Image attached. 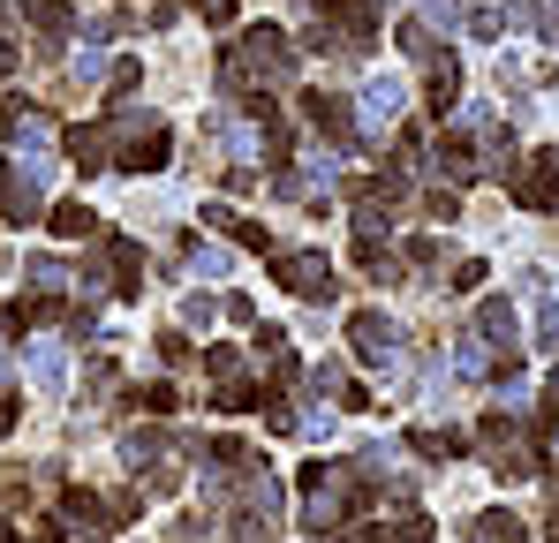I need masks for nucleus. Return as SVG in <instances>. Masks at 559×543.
<instances>
[{
  "label": "nucleus",
  "mask_w": 559,
  "mask_h": 543,
  "mask_svg": "<svg viewBox=\"0 0 559 543\" xmlns=\"http://www.w3.org/2000/svg\"><path fill=\"white\" fill-rule=\"evenodd\" d=\"M295 491H302V529L318 543L341 536V529L364 514V498H371V483L356 475V460H310V468L295 475Z\"/></svg>",
  "instance_id": "nucleus-1"
},
{
  "label": "nucleus",
  "mask_w": 559,
  "mask_h": 543,
  "mask_svg": "<svg viewBox=\"0 0 559 543\" xmlns=\"http://www.w3.org/2000/svg\"><path fill=\"white\" fill-rule=\"evenodd\" d=\"M476 340H484V355H491V377H514L522 370V317H514V302L507 294H484L476 302Z\"/></svg>",
  "instance_id": "nucleus-2"
},
{
  "label": "nucleus",
  "mask_w": 559,
  "mask_h": 543,
  "mask_svg": "<svg viewBox=\"0 0 559 543\" xmlns=\"http://www.w3.org/2000/svg\"><path fill=\"white\" fill-rule=\"evenodd\" d=\"M235 61L250 69V84H295V46H287V31H273V23H250L242 38H235Z\"/></svg>",
  "instance_id": "nucleus-3"
},
{
  "label": "nucleus",
  "mask_w": 559,
  "mask_h": 543,
  "mask_svg": "<svg viewBox=\"0 0 559 543\" xmlns=\"http://www.w3.org/2000/svg\"><path fill=\"white\" fill-rule=\"evenodd\" d=\"M273 279L295 294V302H318V310L341 294V279H333V257H325V250H273Z\"/></svg>",
  "instance_id": "nucleus-4"
},
{
  "label": "nucleus",
  "mask_w": 559,
  "mask_h": 543,
  "mask_svg": "<svg viewBox=\"0 0 559 543\" xmlns=\"http://www.w3.org/2000/svg\"><path fill=\"white\" fill-rule=\"evenodd\" d=\"M476 438H484V452H491V475H499V483H522V475H537V446H530V438L507 423V408H491Z\"/></svg>",
  "instance_id": "nucleus-5"
},
{
  "label": "nucleus",
  "mask_w": 559,
  "mask_h": 543,
  "mask_svg": "<svg viewBox=\"0 0 559 543\" xmlns=\"http://www.w3.org/2000/svg\"><path fill=\"white\" fill-rule=\"evenodd\" d=\"M507 196H514L522 212H552V204H559V144H537L530 159H514Z\"/></svg>",
  "instance_id": "nucleus-6"
},
{
  "label": "nucleus",
  "mask_w": 559,
  "mask_h": 543,
  "mask_svg": "<svg viewBox=\"0 0 559 543\" xmlns=\"http://www.w3.org/2000/svg\"><path fill=\"white\" fill-rule=\"evenodd\" d=\"M167 431H129V438H121V460H129V468H136V483H144V491H175V483H182V475H175V468H167Z\"/></svg>",
  "instance_id": "nucleus-7"
},
{
  "label": "nucleus",
  "mask_w": 559,
  "mask_h": 543,
  "mask_svg": "<svg viewBox=\"0 0 559 543\" xmlns=\"http://www.w3.org/2000/svg\"><path fill=\"white\" fill-rule=\"evenodd\" d=\"M348 348H356V362H393L401 355V325H393V317H385V310H356V317H348Z\"/></svg>",
  "instance_id": "nucleus-8"
},
{
  "label": "nucleus",
  "mask_w": 559,
  "mask_h": 543,
  "mask_svg": "<svg viewBox=\"0 0 559 543\" xmlns=\"http://www.w3.org/2000/svg\"><path fill=\"white\" fill-rule=\"evenodd\" d=\"M401 196H408V174H401V167H393V174H364V181H348V204L364 212L356 227H378V219H385V212H393Z\"/></svg>",
  "instance_id": "nucleus-9"
},
{
  "label": "nucleus",
  "mask_w": 559,
  "mask_h": 543,
  "mask_svg": "<svg viewBox=\"0 0 559 543\" xmlns=\"http://www.w3.org/2000/svg\"><path fill=\"white\" fill-rule=\"evenodd\" d=\"M61 536H106L114 529V506L98 498V491H61Z\"/></svg>",
  "instance_id": "nucleus-10"
},
{
  "label": "nucleus",
  "mask_w": 559,
  "mask_h": 543,
  "mask_svg": "<svg viewBox=\"0 0 559 543\" xmlns=\"http://www.w3.org/2000/svg\"><path fill=\"white\" fill-rule=\"evenodd\" d=\"M302 113H310V129H318V136L356 144V106H348L341 90H302Z\"/></svg>",
  "instance_id": "nucleus-11"
},
{
  "label": "nucleus",
  "mask_w": 559,
  "mask_h": 543,
  "mask_svg": "<svg viewBox=\"0 0 559 543\" xmlns=\"http://www.w3.org/2000/svg\"><path fill=\"white\" fill-rule=\"evenodd\" d=\"M0 212L15 219V227H31V219H46V196H38V167H0Z\"/></svg>",
  "instance_id": "nucleus-12"
},
{
  "label": "nucleus",
  "mask_w": 559,
  "mask_h": 543,
  "mask_svg": "<svg viewBox=\"0 0 559 543\" xmlns=\"http://www.w3.org/2000/svg\"><path fill=\"white\" fill-rule=\"evenodd\" d=\"M424 106H431L439 121L462 106V61H454V53H431V61H424Z\"/></svg>",
  "instance_id": "nucleus-13"
},
{
  "label": "nucleus",
  "mask_w": 559,
  "mask_h": 543,
  "mask_svg": "<svg viewBox=\"0 0 559 543\" xmlns=\"http://www.w3.org/2000/svg\"><path fill=\"white\" fill-rule=\"evenodd\" d=\"M106 242V287L114 294H144V250L129 234H98Z\"/></svg>",
  "instance_id": "nucleus-14"
},
{
  "label": "nucleus",
  "mask_w": 559,
  "mask_h": 543,
  "mask_svg": "<svg viewBox=\"0 0 559 543\" xmlns=\"http://www.w3.org/2000/svg\"><path fill=\"white\" fill-rule=\"evenodd\" d=\"M61 152H69V167H76V174H98V167H114V129H69V136H61Z\"/></svg>",
  "instance_id": "nucleus-15"
},
{
  "label": "nucleus",
  "mask_w": 559,
  "mask_h": 543,
  "mask_svg": "<svg viewBox=\"0 0 559 543\" xmlns=\"http://www.w3.org/2000/svg\"><path fill=\"white\" fill-rule=\"evenodd\" d=\"M431 167H439V181H454V189H468V181L484 174V159H476L468 136H439V144H431Z\"/></svg>",
  "instance_id": "nucleus-16"
},
{
  "label": "nucleus",
  "mask_w": 559,
  "mask_h": 543,
  "mask_svg": "<svg viewBox=\"0 0 559 543\" xmlns=\"http://www.w3.org/2000/svg\"><path fill=\"white\" fill-rule=\"evenodd\" d=\"M23 23L38 31V46H46V53H53V46H61L69 31H76V15H69V0H23Z\"/></svg>",
  "instance_id": "nucleus-17"
},
{
  "label": "nucleus",
  "mask_w": 559,
  "mask_h": 543,
  "mask_svg": "<svg viewBox=\"0 0 559 543\" xmlns=\"http://www.w3.org/2000/svg\"><path fill=\"white\" fill-rule=\"evenodd\" d=\"M204 227H219V234H227L235 250H265V257H273V234H265L258 219H242V212H227V204H212V212H204Z\"/></svg>",
  "instance_id": "nucleus-18"
},
{
  "label": "nucleus",
  "mask_w": 559,
  "mask_h": 543,
  "mask_svg": "<svg viewBox=\"0 0 559 543\" xmlns=\"http://www.w3.org/2000/svg\"><path fill=\"white\" fill-rule=\"evenodd\" d=\"M468 543H530V521H514L507 506H491V514L468 521Z\"/></svg>",
  "instance_id": "nucleus-19"
},
{
  "label": "nucleus",
  "mask_w": 559,
  "mask_h": 543,
  "mask_svg": "<svg viewBox=\"0 0 559 543\" xmlns=\"http://www.w3.org/2000/svg\"><path fill=\"white\" fill-rule=\"evenodd\" d=\"M46 227H53L61 242H92V234H98V212L76 196V204H53V219H46Z\"/></svg>",
  "instance_id": "nucleus-20"
},
{
  "label": "nucleus",
  "mask_w": 559,
  "mask_h": 543,
  "mask_svg": "<svg viewBox=\"0 0 559 543\" xmlns=\"http://www.w3.org/2000/svg\"><path fill=\"white\" fill-rule=\"evenodd\" d=\"M258 355H265V370H273V385H295V348H287L280 325H258Z\"/></svg>",
  "instance_id": "nucleus-21"
},
{
  "label": "nucleus",
  "mask_w": 559,
  "mask_h": 543,
  "mask_svg": "<svg viewBox=\"0 0 559 543\" xmlns=\"http://www.w3.org/2000/svg\"><path fill=\"white\" fill-rule=\"evenodd\" d=\"M393 113H401V90H393V84H371V90H364V113H356V136H364V129H385Z\"/></svg>",
  "instance_id": "nucleus-22"
},
{
  "label": "nucleus",
  "mask_w": 559,
  "mask_h": 543,
  "mask_svg": "<svg viewBox=\"0 0 559 543\" xmlns=\"http://www.w3.org/2000/svg\"><path fill=\"white\" fill-rule=\"evenodd\" d=\"M408 446L424 452V460H462L468 438H462V431H408Z\"/></svg>",
  "instance_id": "nucleus-23"
},
{
  "label": "nucleus",
  "mask_w": 559,
  "mask_h": 543,
  "mask_svg": "<svg viewBox=\"0 0 559 543\" xmlns=\"http://www.w3.org/2000/svg\"><path fill=\"white\" fill-rule=\"evenodd\" d=\"M121 408H144V415H175V408H182V393H175V385L159 377V385H136V393H129Z\"/></svg>",
  "instance_id": "nucleus-24"
},
{
  "label": "nucleus",
  "mask_w": 559,
  "mask_h": 543,
  "mask_svg": "<svg viewBox=\"0 0 559 543\" xmlns=\"http://www.w3.org/2000/svg\"><path fill=\"white\" fill-rule=\"evenodd\" d=\"M258 400H265V393H258V385H242V377H227V385L212 393V408H219V415H258Z\"/></svg>",
  "instance_id": "nucleus-25"
},
{
  "label": "nucleus",
  "mask_w": 559,
  "mask_h": 543,
  "mask_svg": "<svg viewBox=\"0 0 559 543\" xmlns=\"http://www.w3.org/2000/svg\"><path fill=\"white\" fill-rule=\"evenodd\" d=\"M401 53H408V61H431V53H439V38H431V23H424V15H416V23H401Z\"/></svg>",
  "instance_id": "nucleus-26"
},
{
  "label": "nucleus",
  "mask_w": 559,
  "mask_h": 543,
  "mask_svg": "<svg viewBox=\"0 0 559 543\" xmlns=\"http://www.w3.org/2000/svg\"><path fill=\"white\" fill-rule=\"evenodd\" d=\"M424 212H431V219H447V227H454V219H462V189H454V181H439V189H431V196H424Z\"/></svg>",
  "instance_id": "nucleus-27"
},
{
  "label": "nucleus",
  "mask_w": 559,
  "mask_h": 543,
  "mask_svg": "<svg viewBox=\"0 0 559 543\" xmlns=\"http://www.w3.org/2000/svg\"><path fill=\"white\" fill-rule=\"evenodd\" d=\"M454 370H462V377H491V355H484V340H476V333L454 348Z\"/></svg>",
  "instance_id": "nucleus-28"
},
{
  "label": "nucleus",
  "mask_w": 559,
  "mask_h": 543,
  "mask_svg": "<svg viewBox=\"0 0 559 543\" xmlns=\"http://www.w3.org/2000/svg\"><path fill=\"white\" fill-rule=\"evenodd\" d=\"M258 415H265V431H280V438H287V431H302V415H295L287 400H273V393L258 400Z\"/></svg>",
  "instance_id": "nucleus-29"
},
{
  "label": "nucleus",
  "mask_w": 559,
  "mask_h": 543,
  "mask_svg": "<svg viewBox=\"0 0 559 543\" xmlns=\"http://www.w3.org/2000/svg\"><path fill=\"white\" fill-rule=\"evenodd\" d=\"M310 393H318V400H325V393L341 400V393H348V370H341V362H318V370H310Z\"/></svg>",
  "instance_id": "nucleus-30"
},
{
  "label": "nucleus",
  "mask_w": 559,
  "mask_h": 543,
  "mask_svg": "<svg viewBox=\"0 0 559 543\" xmlns=\"http://www.w3.org/2000/svg\"><path fill=\"white\" fill-rule=\"evenodd\" d=\"M136 84H144V69H136V61H114V69H106V90H114V106H121V98H129Z\"/></svg>",
  "instance_id": "nucleus-31"
},
{
  "label": "nucleus",
  "mask_w": 559,
  "mask_h": 543,
  "mask_svg": "<svg viewBox=\"0 0 559 543\" xmlns=\"http://www.w3.org/2000/svg\"><path fill=\"white\" fill-rule=\"evenodd\" d=\"M204 370L227 385V377H242V355H235V348H204Z\"/></svg>",
  "instance_id": "nucleus-32"
},
{
  "label": "nucleus",
  "mask_w": 559,
  "mask_h": 543,
  "mask_svg": "<svg viewBox=\"0 0 559 543\" xmlns=\"http://www.w3.org/2000/svg\"><path fill=\"white\" fill-rule=\"evenodd\" d=\"M507 23H522V31H545V8H537V0H507Z\"/></svg>",
  "instance_id": "nucleus-33"
},
{
  "label": "nucleus",
  "mask_w": 559,
  "mask_h": 543,
  "mask_svg": "<svg viewBox=\"0 0 559 543\" xmlns=\"http://www.w3.org/2000/svg\"><path fill=\"white\" fill-rule=\"evenodd\" d=\"M468 8L462 0H424V23H447V31H454V23H462Z\"/></svg>",
  "instance_id": "nucleus-34"
},
{
  "label": "nucleus",
  "mask_w": 559,
  "mask_h": 543,
  "mask_svg": "<svg viewBox=\"0 0 559 543\" xmlns=\"http://www.w3.org/2000/svg\"><path fill=\"white\" fill-rule=\"evenodd\" d=\"M447 287H454V294H476V287H484V265H476V257H462V265H454V279H447Z\"/></svg>",
  "instance_id": "nucleus-35"
},
{
  "label": "nucleus",
  "mask_w": 559,
  "mask_h": 543,
  "mask_svg": "<svg viewBox=\"0 0 559 543\" xmlns=\"http://www.w3.org/2000/svg\"><path fill=\"white\" fill-rule=\"evenodd\" d=\"M212 317H219V302H212V294H189V302H182V325H212Z\"/></svg>",
  "instance_id": "nucleus-36"
},
{
  "label": "nucleus",
  "mask_w": 559,
  "mask_h": 543,
  "mask_svg": "<svg viewBox=\"0 0 559 543\" xmlns=\"http://www.w3.org/2000/svg\"><path fill=\"white\" fill-rule=\"evenodd\" d=\"M31 287H69V272L53 265V257H31Z\"/></svg>",
  "instance_id": "nucleus-37"
},
{
  "label": "nucleus",
  "mask_w": 559,
  "mask_h": 543,
  "mask_svg": "<svg viewBox=\"0 0 559 543\" xmlns=\"http://www.w3.org/2000/svg\"><path fill=\"white\" fill-rule=\"evenodd\" d=\"M537 348H559V302L537 310Z\"/></svg>",
  "instance_id": "nucleus-38"
},
{
  "label": "nucleus",
  "mask_w": 559,
  "mask_h": 543,
  "mask_svg": "<svg viewBox=\"0 0 559 543\" xmlns=\"http://www.w3.org/2000/svg\"><path fill=\"white\" fill-rule=\"evenodd\" d=\"M273 196H310V174H295V167H280V174H273Z\"/></svg>",
  "instance_id": "nucleus-39"
},
{
  "label": "nucleus",
  "mask_w": 559,
  "mask_h": 543,
  "mask_svg": "<svg viewBox=\"0 0 559 543\" xmlns=\"http://www.w3.org/2000/svg\"><path fill=\"white\" fill-rule=\"evenodd\" d=\"M408 265H416V272H439V242H431V234H424V242H408Z\"/></svg>",
  "instance_id": "nucleus-40"
},
{
  "label": "nucleus",
  "mask_w": 559,
  "mask_h": 543,
  "mask_svg": "<svg viewBox=\"0 0 559 543\" xmlns=\"http://www.w3.org/2000/svg\"><path fill=\"white\" fill-rule=\"evenodd\" d=\"M189 8H197L204 23H235V0H189Z\"/></svg>",
  "instance_id": "nucleus-41"
},
{
  "label": "nucleus",
  "mask_w": 559,
  "mask_h": 543,
  "mask_svg": "<svg viewBox=\"0 0 559 543\" xmlns=\"http://www.w3.org/2000/svg\"><path fill=\"white\" fill-rule=\"evenodd\" d=\"M159 355H167V362L189 355V333H182V325H175V333H159Z\"/></svg>",
  "instance_id": "nucleus-42"
},
{
  "label": "nucleus",
  "mask_w": 559,
  "mask_h": 543,
  "mask_svg": "<svg viewBox=\"0 0 559 543\" xmlns=\"http://www.w3.org/2000/svg\"><path fill=\"white\" fill-rule=\"evenodd\" d=\"M15 129H23V113H15V106L0 98V136H15Z\"/></svg>",
  "instance_id": "nucleus-43"
},
{
  "label": "nucleus",
  "mask_w": 559,
  "mask_h": 543,
  "mask_svg": "<svg viewBox=\"0 0 559 543\" xmlns=\"http://www.w3.org/2000/svg\"><path fill=\"white\" fill-rule=\"evenodd\" d=\"M15 431V393H0V438Z\"/></svg>",
  "instance_id": "nucleus-44"
},
{
  "label": "nucleus",
  "mask_w": 559,
  "mask_h": 543,
  "mask_svg": "<svg viewBox=\"0 0 559 543\" xmlns=\"http://www.w3.org/2000/svg\"><path fill=\"white\" fill-rule=\"evenodd\" d=\"M545 31H552V46H559V0H552V15H545Z\"/></svg>",
  "instance_id": "nucleus-45"
},
{
  "label": "nucleus",
  "mask_w": 559,
  "mask_h": 543,
  "mask_svg": "<svg viewBox=\"0 0 559 543\" xmlns=\"http://www.w3.org/2000/svg\"><path fill=\"white\" fill-rule=\"evenodd\" d=\"M545 431H552V452H559V415H552V423H545Z\"/></svg>",
  "instance_id": "nucleus-46"
},
{
  "label": "nucleus",
  "mask_w": 559,
  "mask_h": 543,
  "mask_svg": "<svg viewBox=\"0 0 559 543\" xmlns=\"http://www.w3.org/2000/svg\"><path fill=\"white\" fill-rule=\"evenodd\" d=\"M552 543H559V514H552Z\"/></svg>",
  "instance_id": "nucleus-47"
},
{
  "label": "nucleus",
  "mask_w": 559,
  "mask_h": 543,
  "mask_svg": "<svg viewBox=\"0 0 559 543\" xmlns=\"http://www.w3.org/2000/svg\"><path fill=\"white\" fill-rule=\"evenodd\" d=\"M0 543H15V536H8V529H0Z\"/></svg>",
  "instance_id": "nucleus-48"
}]
</instances>
